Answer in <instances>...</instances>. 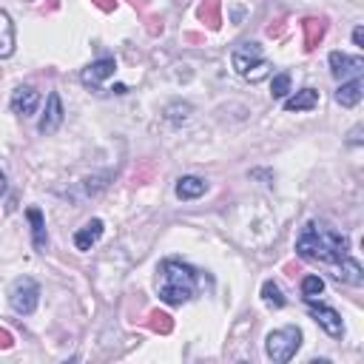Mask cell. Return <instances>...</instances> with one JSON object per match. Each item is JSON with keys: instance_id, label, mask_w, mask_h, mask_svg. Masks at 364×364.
<instances>
[{"instance_id": "cell-5", "label": "cell", "mask_w": 364, "mask_h": 364, "mask_svg": "<svg viewBox=\"0 0 364 364\" xmlns=\"http://www.w3.org/2000/svg\"><path fill=\"white\" fill-rule=\"evenodd\" d=\"M9 304L14 313L20 316H31L40 304V284L31 279V276H20L11 282L9 287Z\"/></svg>"}, {"instance_id": "cell-13", "label": "cell", "mask_w": 364, "mask_h": 364, "mask_svg": "<svg viewBox=\"0 0 364 364\" xmlns=\"http://www.w3.org/2000/svg\"><path fill=\"white\" fill-rule=\"evenodd\" d=\"M318 105V91L316 88H301V91H296L290 100H284V111H310V108H316Z\"/></svg>"}, {"instance_id": "cell-10", "label": "cell", "mask_w": 364, "mask_h": 364, "mask_svg": "<svg viewBox=\"0 0 364 364\" xmlns=\"http://www.w3.org/2000/svg\"><path fill=\"white\" fill-rule=\"evenodd\" d=\"M11 111L14 114H23V117H31L34 111H37V105H40V91L34 88V85H20V88H14V94H11Z\"/></svg>"}, {"instance_id": "cell-24", "label": "cell", "mask_w": 364, "mask_h": 364, "mask_svg": "<svg viewBox=\"0 0 364 364\" xmlns=\"http://www.w3.org/2000/svg\"><path fill=\"white\" fill-rule=\"evenodd\" d=\"M9 344H11V338H9V333H3V330H0V347H9Z\"/></svg>"}, {"instance_id": "cell-19", "label": "cell", "mask_w": 364, "mask_h": 364, "mask_svg": "<svg viewBox=\"0 0 364 364\" xmlns=\"http://www.w3.org/2000/svg\"><path fill=\"white\" fill-rule=\"evenodd\" d=\"M321 290H324V279H321V276L310 273V276L301 279V296H304V299H316Z\"/></svg>"}, {"instance_id": "cell-17", "label": "cell", "mask_w": 364, "mask_h": 364, "mask_svg": "<svg viewBox=\"0 0 364 364\" xmlns=\"http://www.w3.org/2000/svg\"><path fill=\"white\" fill-rule=\"evenodd\" d=\"M26 216H28V222H31V242H34V247L43 253L46 250V222H43V213L37 210V208H28L26 210Z\"/></svg>"}, {"instance_id": "cell-22", "label": "cell", "mask_w": 364, "mask_h": 364, "mask_svg": "<svg viewBox=\"0 0 364 364\" xmlns=\"http://www.w3.org/2000/svg\"><path fill=\"white\" fill-rule=\"evenodd\" d=\"M353 43H355V46H364V28H361V26L353 28Z\"/></svg>"}, {"instance_id": "cell-14", "label": "cell", "mask_w": 364, "mask_h": 364, "mask_svg": "<svg viewBox=\"0 0 364 364\" xmlns=\"http://www.w3.org/2000/svg\"><path fill=\"white\" fill-rule=\"evenodd\" d=\"M208 191V182L202 176H182L176 182V196L179 199H199Z\"/></svg>"}, {"instance_id": "cell-16", "label": "cell", "mask_w": 364, "mask_h": 364, "mask_svg": "<svg viewBox=\"0 0 364 364\" xmlns=\"http://www.w3.org/2000/svg\"><path fill=\"white\" fill-rule=\"evenodd\" d=\"M11 54H14V23L9 11L0 9V57H11Z\"/></svg>"}, {"instance_id": "cell-1", "label": "cell", "mask_w": 364, "mask_h": 364, "mask_svg": "<svg viewBox=\"0 0 364 364\" xmlns=\"http://www.w3.org/2000/svg\"><path fill=\"white\" fill-rule=\"evenodd\" d=\"M296 253L304 262L336 267L344 256H350V236L344 230L330 228L327 222H307L296 239Z\"/></svg>"}, {"instance_id": "cell-6", "label": "cell", "mask_w": 364, "mask_h": 364, "mask_svg": "<svg viewBox=\"0 0 364 364\" xmlns=\"http://www.w3.org/2000/svg\"><path fill=\"white\" fill-rule=\"evenodd\" d=\"M304 301H307V310H310L313 321H316L327 336H333V338L344 336V321H341V316H338L333 307H327V304H316V299H304Z\"/></svg>"}, {"instance_id": "cell-12", "label": "cell", "mask_w": 364, "mask_h": 364, "mask_svg": "<svg viewBox=\"0 0 364 364\" xmlns=\"http://www.w3.org/2000/svg\"><path fill=\"white\" fill-rule=\"evenodd\" d=\"M361 91H364L361 77H353V80H347V82H341V85H338V91H336V102H338V105H344V108H353V105H358Z\"/></svg>"}, {"instance_id": "cell-15", "label": "cell", "mask_w": 364, "mask_h": 364, "mask_svg": "<svg viewBox=\"0 0 364 364\" xmlns=\"http://www.w3.org/2000/svg\"><path fill=\"white\" fill-rule=\"evenodd\" d=\"M336 276L341 279V282H347V284H361L364 282V270H361V264L353 259V256H344L338 264H336Z\"/></svg>"}, {"instance_id": "cell-18", "label": "cell", "mask_w": 364, "mask_h": 364, "mask_svg": "<svg viewBox=\"0 0 364 364\" xmlns=\"http://www.w3.org/2000/svg\"><path fill=\"white\" fill-rule=\"evenodd\" d=\"M262 301L267 304V307H273V310H279V307H284V296H282V287L273 282V279H267L264 284H262Z\"/></svg>"}, {"instance_id": "cell-20", "label": "cell", "mask_w": 364, "mask_h": 364, "mask_svg": "<svg viewBox=\"0 0 364 364\" xmlns=\"http://www.w3.org/2000/svg\"><path fill=\"white\" fill-rule=\"evenodd\" d=\"M304 28H307V37H304L307 48H316V43L324 37V23L321 20H304Z\"/></svg>"}, {"instance_id": "cell-9", "label": "cell", "mask_w": 364, "mask_h": 364, "mask_svg": "<svg viewBox=\"0 0 364 364\" xmlns=\"http://www.w3.org/2000/svg\"><path fill=\"white\" fill-rule=\"evenodd\" d=\"M63 117H65V111H63V100H60V94L57 91H51L48 94V100H46V114H43V119H40V134H54L60 125H63Z\"/></svg>"}, {"instance_id": "cell-23", "label": "cell", "mask_w": 364, "mask_h": 364, "mask_svg": "<svg viewBox=\"0 0 364 364\" xmlns=\"http://www.w3.org/2000/svg\"><path fill=\"white\" fill-rule=\"evenodd\" d=\"M350 142H353V145L361 142V128H353V131H350Z\"/></svg>"}, {"instance_id": "cell-2", "label": "cell", "mask_w": 364, "mask_h": 364, "mask_svg": "<svg viewBox=\"0 0 364 364\" xmlns=\"http://www.w3.org/2000/svg\"><path fill=\"white\" fill-rule=\"evenodd\" d=\"M196 284H199V273L179 262V259H165L159 264V279H156V293L165 304L176 307V304H185L193 299L196 293Z\"/></svg>"}, {"instance_id": "cell-11", "label": "cell", "mask_w": 364, "mask_h": 364, "mask_svg": "<svg viewBox=\"0 0 364 364\" xmlns=\"http://www.w3.org/2000/svg\"><path fill=\"white\" fill-rule=\"evenodd\" d=\"M100 236H102V219H91L74 233V247L77 250H91L100 242Z\"/></svg>"}, {"instance_id": "cell-3", "label": "cell", "mask_w": 364, "mask_h": 364, "mask_svg": "<svg viewBox=\"0 0 364 364\" xmlns=\"http://www.w3.org/2000/svg\"><path fill=\"white\" fill-rule=\"evenodd\" d=\"M230 63H233V71L239 77L253 80V82H259L262 77H267V68H270L259 43H242V46H236L233 54H230Z\"/></svg>"}, {"instance_id": "cell-8", "label": "cell", "mask_w": 364, "mask_h": 364, "mask_svg": "<svg viewBox=\"0 0 364 364\" xmlns=\"http://www.w3.org/2000/svg\"><path fill=\"white\" fill-rule=\"evenodd\" d=\"M330 71H333V77H338V80H344V77H361V71H364V60L361 57H350V54H344V51H330Z\"/></svg>"}, {"instance_id": "cell-21", "label": "cell", "mask_w": 364, "mask_h": 364, "mask_svg": "<svg viewBox=\"0 0 364 364\" xmlns=\"http://www.w3.org/2000/svg\"><path fill=\"white\" fill-rule=\"evenodd\" d=\"M287 91H290V74H287V71H279V74L270 80V94H273L276 100H282V97H287Z\"/></svg>"}, {"instance_id": "cell-25", "label": "cell", "mask_w": 364, "mask_h": 364, "mask_svg": "<svg viewBox=\"0 0 364 364\" xmlns=\"http://www.w3.org/2000/svg\"><path fill=\"white\" fill-rule=\"evenodd\" d=\"M3 193H6V173L0 171V196H3Z\"/></svg>"}, {"instance_id": "cell-4", "label": "cell", "mask_w": 364, "mask_h": 364, "mask_svg": "<svg viewBox=\"0 0 364 364\" xmlns=\"http://www.w3.org/2000/svg\"><path fill=\"white\" fill-rule=\"evenodd\" d=\"M301 347V330L296 324H287V327H279L273 333H267L264 338V353L273 364H287Z\"/></svg>"}, {"instance_id": "cell-7", "label": "cell", "mask_w": 364, "mask_h": 364, "mask_svg": "<svg viewBox=\"0 0 364 364\" xmlns=\"http://www.w3.org/2000/svg\"><path fill=\"white\" fill-rule=\"evenodd\" d=\"M114 68H117L114 57H100V60H94L91 65H85V68H82L80 82H82L85 88H94V91H97V88L102 85V80L114 74Z\"/></svg>"}]
</instances>
